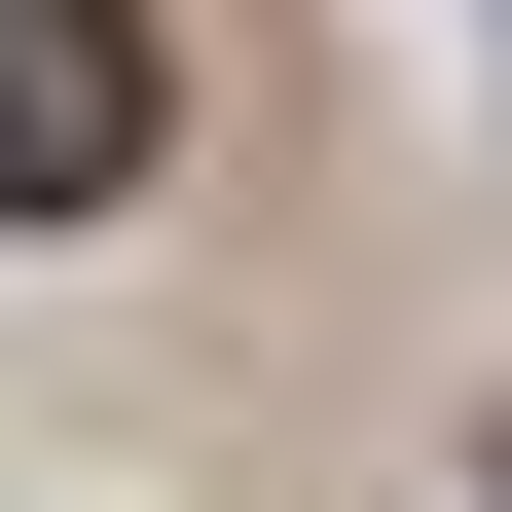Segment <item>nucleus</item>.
<instances>
[{"label":"nucleus","instance_id":"nucleus-1","mask_svg":"<svg viewBox=\"0 0 512 512\" xmlns=\"http://www.w3.org/2000/svg\"><path fill=\"white\" fill-rule=\"evenodd\" d=\"M147 183V0H0V220H110Z\"/></svg>","mask_w":512,"mask_h":512}]
</instances>
